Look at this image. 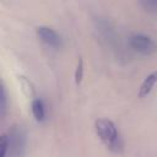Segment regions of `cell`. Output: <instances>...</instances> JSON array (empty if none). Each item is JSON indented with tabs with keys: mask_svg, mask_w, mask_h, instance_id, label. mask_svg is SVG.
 I'll return each instance as SVG.
<instances>
[{
	"mask_svg": "<svg viewBox=\"0 0 157 157\" xmlns=\"http://www.w3.org/2000/svg\"><path fill=\"white\" fill-rule=\"evenodd\" d=\"M96 132L104 145L113 152H120L123 150V140L113 121L108 119H97L94 123Z\"/></svg>",
	"mask_w": 157,
	"mask_h": 157,
	"instance_id": "cell-1",
	"label": "cell"
},
{
	"mask_svg": "<svg viewBox=\"0 0 157 157\" xmlns=\"http://www.w3.org/2000/svg\"><path fill=\"white\" fill-rule=\"evenodd\" d=\"M9 139V157H23L26 150V134L21 126H12L6 134Z\"/></svg>",
	"mask_w": 157,
	"mask_h": 157,
	"instance_id": "cell-2",
	"label": "cell"
},
{
	"mask_svg": "<svg viewBox=\"0 0 157 157\" xmlns=\"http://www.w3.org/2000/svg\"><path fill=\"white\" fill-rule=\"evenodd\" d=\"M129 45L137 53L144 55H148L156 50V43L147 36L144 34H134L129 38Z\"/></svg>",
	"mask_w": 157,
	"mask_h": 157,
	"instance_id": "cell-3",
	"label": "cell"
},
{
	"mask_svg": "<svg viewBox=\"0 0 157 157\" xmlns=\"http://www.w3.org/2000/svg\"><path fill=\"white\" fill-rule=\"evenodd\" d=\"M37 36L38 38L44 43L47 44L48 47H52V48H60L63 45V39L52 28L49 27H45V26H40L37 28Z\"/></svg>",
	"mask_w": 157,
	"mask_h": 157,
	"instance_id": "cell-4",
	"label": "cell"
},
{
	"mask_svg": "<svg viewBox=\"0 0 157 157\" xmlns=\"http://www.w3.org/2000/svg\"><path fill=\"white\" fill-rule=\"evenodd\" d=\"M156 82H157V70L153 71L152 74H150V75L144 80V82L141 83L140 90H139V97H140V98L146 97V96L152 91V88H153V86H155Z\"/></svg>",
	"mask_w": 157,
	"mask_h": 157,
	"instance_id": "cell-5",
	"label": "cell"
},
{
	"mask_svg": "<svg viewBox=\"0 0 157 157\" xmlns=\"http://www.w3.org/2000/svg\"><path fill=\"white\" fill-rule=\"evenodd\" d=\"M97 27H98V31L103 34V37H104L107 40H113V39L115 38V32H114L113 27L110 26L109 21L99 18L98 22H97Z\"/></svg>",
	"mask_w": 157,
	"mask_h": 157,
	"instance_id": "cell-6",
	"label": "cell"
},
{
	"mask_svg": "<svg viewBox=\"0 0 157 157\" xmlns=\"http://www.w3.org/2000/svg\"><path fill=\"white\" fill-rule=\"evenodd\" d=\"M32 113L33 117L37 121H43L44 117H45V109H44V104L43 101L40 98H36L32 101Z\"/></svg>",
	"mask_w": 157,
	"mask_h": 157,
	"instance_id": "cell-7",
	"label": "cell"
},
{
	"mask_svg": "<svg viewBox=\"0 0 157 157\" xmlns=\"http://www.w3.org/2000/svg\"><path fill=\"white\" fill-rule=\"evenodd\" d=\"M18 82H20V85H21V87H22L23 93H25L27 97H32V96L34 94L33 85H32V82H31L28 78H26L25 76H18Z\"/></svg>",
	"mask_w": 157,
	"mask_h": 157,
	"instance_id": "cell-8",
	"label": "cell"
},
{
	"mask_svg": "<svg viewBox=\"0 0 157 157\" xmlns=\"http://www.w3.org/2000/svg\"><path fill=\"white\" fill-rule=\"evenodd\" d=\"M139 2L148 13H157V0H139Z\"/></svg>",
	"mask_w": 157,
	"mask_h": 157,
	"instance_id": "cell-9",
	"label": "cell"
},
{
	"mask_svg": "<svg viewBox=\"0 0 157 157\" xmlns=\"http://www.w3.org/2000/svg\"><path fill=\"white\" fill-rule=\"evenodd\" d=\"M9 155V139L7 135L4 134L0 137V157H6Z\"/></svg>",
	"mask_w": 157,
	"mask_h": 157,
	"instance_id": "cell-10",
	"label": "cell"
},
{
	"mask_svg": "<svg viewBox=\"0 0 157 157\" xmlns=\"http://www.w3.org/2000/svg\"><path fill=\"white\" fill-rule=\"evenodd\" d=\"M82 77H83V60H82V58H78L77 67L75 71V82L77 85H80L82 81Z\"/></svg>",
	"mask_w": 157,
	"mask_h": 157,
	"instance_id": "cell-11",
	"label": "cell"
},
{
	"mask_svg": "<svg viewBox=\"0 0 157 157\" xmlns=\"http://www.w3.org/2000/svg\"><path fill=\"white\" fill-rule=\"evenodd\" d=\"M6 112V92L5 88L1 87V98H0V117H4Z\"/></svg>",
	"mask_w": 157,
	"mask_h": 157,
	"instance_id": "cell-12",
	"label": "cell"
}]
</instances>
